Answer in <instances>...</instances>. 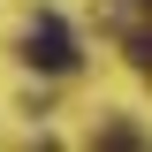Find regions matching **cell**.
Here are the masks:
<instances>
[{
  "mask_svg": "<svg viewBox=\"0 0 152 152\" xmlns=\"http://www.w3.org/2000/svg\"><path fill=\"white\" fill-rule=\"evenodd\" d=\"M145 8H152V0H145Z\"/></svg>",
  "mask_w": 152,
  "mask_h": 152,
  "instance_id": "cell-2",
  "label": "cell"
},
{
  "mask_svg": "<svg viewBox=\"0 0 152 152\" xmlns=\"http://www.w3.org/2000/svg\"><path fill=\"white\" fill-rule=\"evenodd\" d=\"M23 61L46 69V76H69V69H76V38H69V23H61V15H38L31 31H23Z\"/></svg>",
  "mask_w": 152,
  "mask_h": 152,
  "instance_id": "cell-1",
  "label": "cell"
}]
</instances>
